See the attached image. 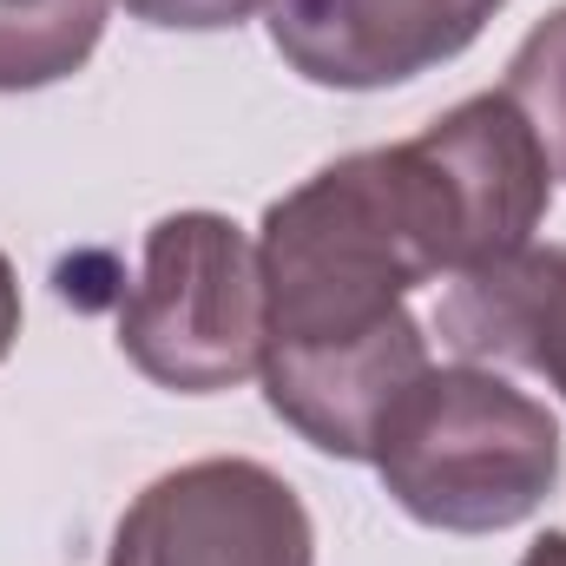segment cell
I'll use <instances>...</instances> for the list:
<instances>
[{
  "instance_id": "8fae6325",
  "label": "cell",
  "mask_w": 566,
  "mask_h": 566,
  "mask_svg": "<svg viewBox=\"0 0 566 566\" xmlns=\"http://www.w3.org/2000/svg\"><path fill=\"white\" fill-rule=\"evenodd\" d=\"M521 566H566V534H541V541L521 554Z\"/></svg>"
},
{
  "instance_id": "52a82bcc",
  "label": "cell",
  "mask_w": 566,
  "mask_h": 566,
  "mask_svg": "<svg viewBox=\"0 0 566 566\" xmlns=\"http://www.w3.org/2000/svg\"><path fill=\"white\" fill-rule=\"evenodd\" d=\"M106 7L113 0H0V93L73 80L106 33Z\"/></svg>"
},
{
  "instance_id": "8992f818",
  "label": "cell",
  "mask_w": 566,
  "mask_h": 566,
  "mask_svg": "<svg viewBox=\"0 0 566 566\" xmlns=\"http://www.w3.org/2000/svg\"><path fill=\"white\" fill-rule=\"evenodd\" d=\"M434 336L461 363H507L541 376L566 402V244H527L454 277L434 310Z\"/></svg>"
},
{
  "instance_id": "9c48e42d",
  "label": "cell",
  "mask_w": 566,
  "mask_h": 566,
  "mask_svg": "<svg viewBox=\"0 0 566 566\" xmlns=\"http://www.w3.org/2000/svg\"><path fill=\"white\" fill-rule=\"evenodd\" d=\"M133 20L145 27H171V33H218V27H238L251 20L264 0H119Z\"/></svg>"
},
{
  "instance_id": "5b68a950",
  "label": "cell",
  "mask_w": 566,
  "mask_h": 566,
  "mask_svg": "<svg viewBox=\"0 0 566 566\" xmlns=\"http://www.w3.org/2000/svg\"><path fill=\"white\" fill-rule=\"evenodd\" d=\"M428 369V336L416 316H396L389 329L363 343L329 349H264V402L283 428H296L316 454L369 461L376 428L389 402Z\"/></svg>"
},
{
  "instance_id": "3957f363",
  "label": "cell",
  "mask_w": 566,
  "mask_h": 566,
  "mask_svg": "<svg viewBox=\"0 0 566 566\" xmlns=\"http://www.w3.org/2000/svg\"><path fill=\"white\" fill-rule=\"evenodd\" d=\"M106 566H316V527L277 468L211 454L158 474L119 514Z\"/></svg>"
},
{
  "instance_id": "7a4b0ae2",
  "label": "cell",
  "mask_w": 566,
  "mask_h": 566,
  "mask_svg": "<svg viewBox=\"0 0 566 566\" xmlns=\"http://www.w3.org/2000/svg\"><path fill=\"white\" fill-rule=\"evenodd\" d=\"M119 349L171 396H218L264 369L258 244L224 211H171L145 231V264L119 303Z\"/></svg>"
},
{
  "instance_id": "6da1fadb",
  "label": "cell",
  "mask_w": 566,
  "mask_h": 566,
  "mask_svg": "<svg viewBox=\"0 0 566 566\" xmlns=\"http://www.w3.org/2000/svg\"><path fill=\"white\" fill-rule=\"evenodd\" d=\"M369 461L409 521L441 534H501L554 494L560 422L501 369L428 363L389 402Z\"/></svg>"
},
{
  "instance_id": "277c9868",
  "label": "cell",
  "mask_w": 566,
  "mask_h": 566,
  "mask_svg": "<svg viewBox=\"0 0 566 566\" xmlns=\"http://www.w3.org/2000/svg\"><path fill=\"white\" fill-rule=\"evenodd\" d=\"M507 0H264L271 46L329 93H382L468 53Z\"/></svg>"
},
{
  "instance_id": "ba28073f",
  "label": "cell",
  "mask_w": 566,
  "mask_h": 566,
  "mask_svg": "<svg viewBox=\"0 0 566 566\" xmlns=\"http://www.w3.org/2000/svg\"><path fill=\"white\" fill-rule=\"evenodd\" d=\"M501 93L521 106V119L534 126V139L547 151L554 178H566V7H554L507 60Z\"/></svg>"
},
{
  "instance_id": "30bf717a",
  "label": "cell",
  "mask_w": 566,
  "mask_h": 566,
  "mask_svg": "<svg viewBox=\"0 0 566 566\" xmlns=\"http://www.w3.org/2000/svg\"><path fill=\"white\" fill-rule=\"evenodd\" d=\"M13 343H20V277H13V258L0 251V363Z\"/></svg>"
}]
</instances>
